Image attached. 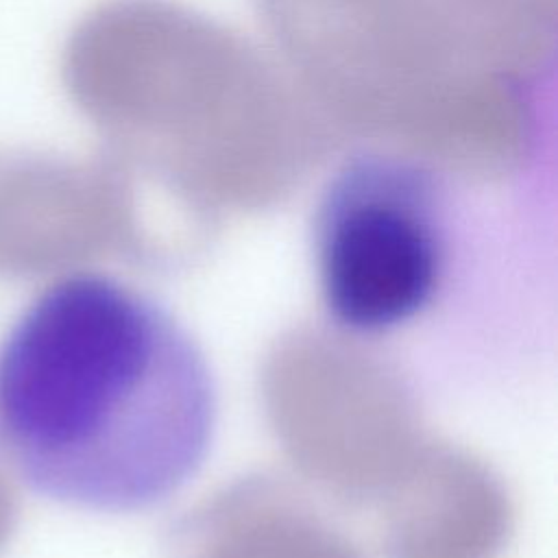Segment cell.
<instances>
[{"label":"cell","instance_id":"cell-1","mask_svg":"<svg viewBox=\"0 0 558 558\" xmlns=\"http://www.w3.org/2000/svg\"><path fill=\"white\" fill-rule=\"evenodd\" d=\"M216 427L205 349L170 307L116 275H59L0 338V451L48 501L153 510L194 480Z\"/></svg>","mask_w":558,"mask_h":558},{"label":"cell","instance_id":"cell-2","mask_svg":"<svg viewBox=\"0 0 558 558\" xmlns=\"http://www.w3.org/2000/svg\"><path fill=\"white\" fill-rule=\"evenodd\" d=\"M451 259L445 196L421 170L360 159L325 190L314 264L325 314L351 336L410 327L440 299Z\"/></svg>","mask_w":558,"mask_h":558}]
</instances>
